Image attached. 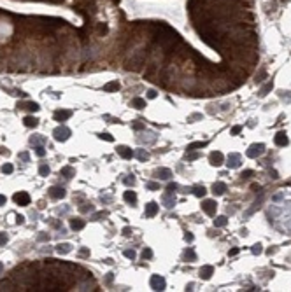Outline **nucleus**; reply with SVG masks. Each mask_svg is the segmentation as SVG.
Segmentation results:
<instances>
[{
	"label": "nucleus",
	"instance_id": "obj_1",
	"mask_svg": "<svg viewBox=\"0 0 291 292\" xmlns=\"http://www.w3.org/2000/svg\"><path fill=\"white\" fill-rule=\"evenodd\" d=\"M149 285H151L153 290H165L167 283H165L163 276H160V275H153L151 280H149Z\"/></svg>",
	"mask_w": 291,
	"mask_h": 292
},
{
	"label": "nucleus",
	"instance_id": "obj_2",
	"mask_svg": "<svg viewBox=\"0 0 291 292\" xmlns=\"http://www.w3.org/2000/svg\"><path fill=\"white\" fill-rule=\"evenodd\" d=\"M53 135H55V140H58V142H65L68 137H70V129L65 128V126H58V128H55Z\"/></svg>",
	"mask_w": 291,
	"mask_h": 292
},
{
	"label": "nucleus",
	"instance_id": "obj_3",
	"mask_svg": "<svg viewBox=\"0 0 291 292\" xmlns=\"http://www.w3.org/2000/svg\"><path fill=\"white\" fill-rule=\"evenodd\" d=\"M202 210H204L207 215H214L216 210H218V203H216L214 200H205L204 203H202Z\"/></svg>",
	"mask_w": 291,
	"mask_h": 292
},
{
	"label": "nucleus",
	"instance_id": "obj_4",
	"mask_svg": "<svg viewBox=\"0 0 291 292\" xmlns=\"http://www.w3.org/2000/svg\"><path fill=\"white\" fill-rule=\"evenodd\" d=\"M265 152V145L263 144H253V145L247 149V156L249 158H258Z\"/></svg>",
	"mask_w": 291,
	"mask_h": 292
},
{
	"label": "nucleus",
	"instance_id": "obj_5",
	"mask_svg": "<svg viewBox=\"0 0 291 292\" xmlns=\"http://www.w3.org/2000/svg\"><path fill=\"white\" fill-rule=\"evenodd\" d=\"M14 201H16L18 205H21V207H26V205H30V196H28V193H25V191H19V193L14 194Z\"/></svg>",
	"mask_w": 291,
	"mask_h": 292
},
{
	"label": "nucleus",
	"instance_id": "obj_6",
	"mask_svg": "<svg viewBox=\"0 0 291 292\" xmlns=\"http://www.w3.org/2000/svg\"><path fill=\"white\" fill-rule=\"evenodd\" d=\"M49 196L53 200H61V198H65V189L60 187V185H53L49 189Z\"/></svg>",
	"mask_w": 291,
	"mask_h": 292
},
{
	"label": "nucleus",
	"instance_id": "obj_7",
	"mask_svg": "<svg viewBox=\"0 0 291 292\" xmlns=\"http://www.w3.org/2000/svg\"><path fill=\"white\" fill-rule=\"evenodd\" d=\"M223 154L221 152H211V156H209V161L212 166H221L223 164Z\"/></svg>",
	"mask_w": 291,
	"mask_h": 292
},
{
	"label": "nucleus",
	"instance_id": "obj_8",
	"mask_svg": "<svg viewBox=\"0 0 291 292\" xmlns=\"http://www.w3.org/2000/svg\"><path fill=\"white\" fill-rule=\"evenodd\" d=\"M274 142H275V145H279V147H284V145H288V135H286V131H279V133L275 135V138H274Z\"/></svg>",
	"mask_w": 291,
	"mask_h": 292
},
{
	"label": "nucleus",
	"instance_id": "obj_9",
	"mask_svg": "<svg viewBox=\"0 0 291 292\" xmlns=\"http://www.w3.org/2000/svg\"><path fill=\"white\" fill-rule=\"evenodd\" d=\"M118 154H119L123 159H132V158H134V151H132V149H128L126 145H119V147H118Z\"/></svg>",
	"mask_w": 291,
	"mask_h": 292
},
{
	"label": "nucleus",
	"instance_id": "obj_10",
	"mask_svg": "<svg viewBox=\"0 0 291 292\" xmlns=\"http://www.w3.org/2000/svg\"><path fill=\"white\" fill-rule=\"evenodd\" d=\"M156 213H158V205L154 201H149L146 205V217H154Z\"/></svg>",
	"mask_w": 291,
	"mask_h": 292
},
{
	"label": "nucleus",
	"instance_id": "obj_11",
	"mask_svg": "<svg viewBox=\"0 0 291 292\" xmlns=\"http://www.w3.org/2000/svg\"><path fill=\"white\" fill-rule=\"evenodd\" d=\"M72 116V112L70 110H56L55 112V121H67L68 117Z\"/></svg>",
	"mask_w": 291,
	"mask_h": 292
},
{
	"label": "nucleus",
	"instance_id": "obj_12",
	"mask_svg": "<svg viewBox=\"0 0 291 292\" xmlns=\"http://www.w3.org/2000/svg\"><path fill=\"white\" fill-rule=\"evenodd\" d=\"M226 164H228L230 168H239V166H240V156H239V154H230Z\"/></svg>",
	"mask_w": 291,
	"mask_h": 292
},
{
	"label": "nucleus",
	"instance_id": "obj_13",
	"mask_svg": "<svg viewBox=\"0 0 291 292\" xmlns=\"http://www.w3.org/2000/svg\"><path fill=\"white\" fill-rule=\"evenodd\" d=\"M212 273H214L212 266H204V268H200V278H204V280H209V278L212 276Z\"/></svg>",
	"mask_w": 291,
	"mask_h": 292
},
{
	"label": "nucleus",
	"instance_id": "obj_14",
	"mask_svg": "<svg viewBox=\"0 0 291 292\" xmlns=\"http://www.w3.org/2000/svg\"><path fill=\"white\" fill-rule=\"evenodd\" d=\"M212 193L216 196H221V194H224L226 193V184H223V182H216L212 185Z\"/></svg>",
	"mask_w": 291,
	"mask_h": 292
},
{
	"label": "nucleus",
	"instance_id": "obj_15",
	"mask_svg": "<svg viewBox=\"0 0 291 292\" xmlns=\"http://www.w3.org/2000/svg\"><path fill=\"white\" fill-rule=\"evenodd\" d=\"M156 177L161 178V180H169L170 177H172V171H170L169 168H160V170H156Z\"/></svg>",
	"mask_w": 291,
	"mask_h": 292
},
{
	"label": "nucleus",
	"instance_id": "obj_16",
	"mask_svg": "<svg viewBox=\"0 0 291 292\" xmlns=\"http://www.w3.org/2000/svg\"><path fill=\"white\" fill-rule=\"evenodd\" d=\"M23 124L26 126V128H35L37 124H39V119L37 117H33V116H26L23 119Z\"/></svg>",
	"mask_w": 291,
	"mask_h": 292
},
{
	"label": "nucleus",
	"instance_id": "obj_17",
	"mask_svg": "<svg viewBox=\"0 0 291 292\" xmlns=\"http://www.w3.org/2000/svg\"><path fill=\"white\" fill-rule=\"evenodd\" d=\"M56 252L65 256V254H68V252H72V245L70 243H58L56 245Z\"/></svg>",
	"mask_w": 291,
	"mask_h": 292
},
{
	"label": "nucleus",
	"instance_id": "obj_18",
	"mask_svg": "<svg viewBox=\"0 0 291 292\" xmlns=\"http://www.w3.org/2000/svg\"><path fill=\"white\" fill-rule=\"evenodd\" d=\"M123 198H125V201L130 203V205H135V203H137V194H135L134 191H125Z\"/></svg>",
	"mask_w": 291,
	"mask_h": 292
},
{
	"label": "nucleus",
	"instance_id": "obj_19",
	"mask_svg": "<svg viewBox=\"0 0 291 292\" xmlns=\"http://www.w3.org/2000/svg\"><path fill=\"white\" fill-rule=\"evenodd\" d=\"M163 203L167 208H172L174 205H176V198H174V193H169V194L163 196Z\"/></svg>",
	"mask_w": 291,
	"mask_h": 292
},
{
	"label": "nucleus",
	"instance_id": "obj_20",
	"mask_svg": "<svg viewBox=\"0 0 291 292\" xmlns=\"http://www.w3.org/2000/svg\"><path fill=\"white\" fill-rule=\"evenodd\" d=\"M18 107H19V109L30 110V112H37V110H39V105H37L35 102H28V103H19Z\"/></svg>",
	"mask_w": 291,
	"mask_h": 292
},
{
	"label": "nucleus",
	"instance_id": "obj_21",
	"mask_svg": "<svg viewBox=\"0 0 291 292\" xmlns=\"http://www.w3.org/2000/svg\"><path fill=\"white\" fill-rule=\"evenodd\" d=\"M60 173H61L63 177H67V178H72V177L76 175V170H74L72 166H63Z\"/></svg>",
	"mask_w": 291,
	"mask_h": 292
},
{
	"label": "nucleus",
	"instance_id": "obj_22",
	"mask_svg": "<svg viewBox=\"0 0 291 292\" xmlns=\"http://www.w3.org/2000/svg\"><path fill=\"white\" fill-rule=\"evenodd\" d=\"M103 89H105V91H118V89H119V82H118V80H111V82H107V84L103 86Z\"/></svg>",
	"mask_w": 291,
	"mask_h": 292
},
{
	"label": "nucleus",
	"instance_id": "obj_23",
	"mask_svg": "<svg viewBox=\"0 0 291 292\" xmlns=\"http://www.w3.org/2000/svg\"><path fill=\"white\" fill-rule=\"evenodd\" d=\"M70 227H72V229H76V231H79V229H83V227H84V220L72 219V220H70Z\"/></svg>",
	"mask_w": 291,
	"mask_h": 292
},
{
	"label": "nucleus",
	"instance_id": "obj_24",
	"mask_svg": "<svg viewBox=\"0 0 291 292\" xmlns=\"http://www.w3.org/2000/svg\"><path fill=\"white\" fill-rule=\"evenodd\" d=\"M132 107H135V109H144L146 107V100L144 98H134V100H132Z\"/></svg>",
	"mask_w": 291,
	"mask_h": 292
},
{
	"label": "nucleus",
	"instance_id": "obj_25",
	"mask_svg": "<svg viewBox=\"0 0 291 292\" xmlns=\"http://www.w3.org/2000/svg\"><path fill=\"white\" fill-rule=\"evenodd\" d=\"M207 142L205 140H200V142H193V144H189L188 145V151H196V149H202V147H205Z\"/></svg>",
	"mask_w": 291,
	"mask_h": 292
},
{
	"label": "nucleus",
	"instance_id": "obj_26",
	"mask_svg": "<svg viewBox=\"0 0 291 292\" xmlns=\"http://www.w3.org/2000/svg\"><path fill=\"white\" fill-rule=\"evenodd\" d=\"M226 222H228V219H226L224 215H221V217H216V219H214V226H216V227H224V226H226Z\"/></svg>",
	"mask_w": 291,
	"mask_h": 292
},
{
	"label": "nucleus",
	"instance_id": "obj_27",
	"mask_svg": "<svg viewBox=\"0 0 291 292\" xmlns=\"http://www.w3.org/2000/svg\"><path fill=\"white\" fill-rule=\"evenodd\" d=\"M272 88H274V82H268V84H265V86L260 89V96H267L268 91H272Z\"/></svg>",
	"mask_w": 291,
	"mask_h": 292
},
{
	"label": "nucleus",
	"instance_id": "obj_28",
	"mask_svg": "<svg viewBox=\"0 0 291 292\" xmlns=\"http://www.w3.org/2000/svg\"><path fill=\"white\" fill-rule=\"evenodd\" d=\"M205 187L204 185H196V187H193V194L195 196H198V198H202V196H205Z\"/></svg>",
	"mask_w": 291,
	"mask_h": 292
},
{
	"label": "nucleus",
	"instance_id": "obj_29",
	"mask_svg": "<svg viewBox=\"0 0 291 292\" xmlns=\"http://www.w3.org/2000/svg\"><path fill=\"white\" fill-rule=\"evenodd\" d=\"M97 32L100 33V35H105V33L109 32V28H107V24H105V23H100V24L97 26Z\"/></svg>",
	"mask_w": 291,
	"mask_h": 292
},
{
	"label": "nucleus",
	"instance_id": "obj_30",
	"mask_svg": "<svg viewBox=\"0 0 291 292\" xmlns=\"http://www.w3.org/2000/svg\"><path fill=\"white\" fill-rule=\"evenodd\" d=\"M251 252H253L254 256H258V254H261V252H263V247H261L260 243H256V245H253V247H251Z\"/></svg>",
	"mask_w": 291,
	"mask_h": 292
},
{
	"label": "nucleus",
	"instance_id": "obj_31",
	"mask_svg": "<svg viewBox=\"0 0 291 292\" xmlns=\"http://www.w3.org/2000/svg\"><path fill=\"white\" fill-rule=\"evenodd\" d=\"M39 173L42 177H48L49 175V166L48 164H41V168H39Z\"/></svg>",
	"mask_w": 291,
	"mask_h": 292
},
{
	"label": "nucleus",
	"instance_id": "obj_32",
	"mask_svg": "<svg viewBox=\"0 0 291 292\" xmlns=\"http://www.w3.org/2000/svg\"><path fill=\"white\" fill-rule=\"evenodd\" d=\"M107 215H109V212H105V210H102V212L93 213V219H95V220H100L102 217H107Z\"/></svg>",
	"mask_w": 291,
	"mask_h": 292
},
{
	"label": "nucleus",
	"instance_id": "obj_33",
	"mask_svg": "<svg viewBox=\"0 0 291 292\" xmlns=\"http://www.w3.org/2000/svg\"><path fill=\"white\" fill-rule=\"evenodd\" d=\"M35 154L39 156V158H44V156H46V149H44L42 145H37L35 147Z\"/></svg>",
	"mask_w": 291,
	"mask_h": 292
},
{
	"label": "nucleus",
	"instance_id": "obj_34",
	"mask_svg": "<svg viewBox=\"0 0 291 292\" xmlns=\"http://www.w3.org/2000/svg\"><path fill=\"white\" fill-rule=\"evenodd\" d=\"M12 164H9V163H6L4 166H2V173H6V175H9V173H12Z\"/></svg>",
	"mask_w": 291,
	"mask_h": 292
},
{
	"label": "nucleus",
	"instance_id": "obj_35",
	"mask_svg": "<svg viewBox=\"0 0 291 292\" xmlns=\"http://www.w3.org/2000/svg\"><path fill=\"white\" fill-rule=\"evenodd\" d=\"M184 257H186V259H189V261H195V259H196V256H195V252H193L191 249H188L186 252H184Z\"/></svg>",
	"mask_w": 291,
	"mask_h": 292
},
{
	"label": "nucleus",
	"instance_id": "obj_36",
	"mask_svg": "<svg viewBox=\"0 0 291 292\" xmlns=\"http://www.w3.org/2000/svg\"><path fill=\"white\" fill-rule=\"evenodd\" d=\"M137 156H139L140 161H147V159H149V154H147L146 151H139V154H137Z\"/></svg>",
	"mask_w": 291,
	"mask_h": 292
},
{
	"label": "nucleus",
	"instance_id": "obj_37",
	"mask_svg": "<svg viewBox=\"0 0 291 292\" xmlns=\"http://www.w3.org/2000/svg\"><path fill=\"white\" fill-rule=\"evenodd\" d=\"M142 257H144V259H151V257H153V250H151V249H144V252H142Z\"/></svg>",
	"mask_w": 291,
	"mask_h": 292
},
{
	"label": "nucleus",
	"instance_id": "obj_38",
	"mask_svg": "<svg viewBox=\"0 0 291 292\" xmlns=\"http://www.w3.org/2000/svg\"><path fill=\"white\" fill-rule=\"evenodd\" d=\"M114 282V273H107V276H105V285H111Z\"/></svg>",
	"mask_w": 291,
	"mask_h": 292
},
{
	"label": "nucleus",
	"instance_id": "obj_39",
	"mask_svg": "<svg viewBox=\"0 0 291 292\" xmlns=\"http://www.w3.org/2000/svg\"><path fill=\"white\" fill-rule=\"evenodd\" d=\"M37 240H39V241H48V240H49V234H48V233H41V234L37 236Z\"/></svg>",
	"mask_w": 291,
	"mask_h": 292
},
{
	"label": "nucleus",
	"instance_id": "obj_40",
	"mask_svg": "<svg viewBox=\"0 0 291 292\" xmlns=\"http://www.w3.org/2000/svg\"><path fill=\"white\" fill-rule=\"evenodd\" d=\"M100 138H102V140H107V142H112V140H114L111 133H102V135H100Z\"/></svg>",
	"mask_w": 291,
	"mask_h": 292
},
{
	"label": "nucleus",
	"instance_id": "obj_41",
	"mask_svg": "<svg viewBox=\"0 0 291 292\" xmlns=\"http://www.w3.org/2000/svg\"><path fill=\"white\" fill-rule=\"evenodd\" d=\"M253 175H254V171L253 170H246V171H242V175L240 177H242V178H249V177H253Z\"/></svg>",
	"mask_w": 291,
	"mask_h": 292
},
{
	"label": "nucleus",
	"instance_id": "obj_42",
	"mask_svg": "<svg viewBox=\"0 0 291 292\" xmlns=\"http://www.w3.org/2000/svg\"><path fill=\"white\" fill-rule=\"evenodd\" d=\"M135 256H137V254H135L134 250H125V257H128V259H135Z\"/></svg>",
	"mask_w": 291,
	"mask_h": 292
},
{
	"label": "nucleus",
	"instance_id": "obj_43",
	"mask_svg": "<svg viewBox=\"0 0 291 292\" xmlns=\"http://www.w3.org/2000/svg\"><path fill=\"white\" fill-rule=\"evenodd\" d=\"M79 210H81V212H90V210H93V205H91V203H86L84 207H81Z\"/></svg>",
	"mask_w": 291,
	"mask_h": 292
},
{
	"label": "nucleus",
	"instance_id": "obj_44",
	"mask_svg": "<svg viewBox=\"0 0 291 292\" xmlns=\"http://www.w3.org/2000/svg\"><path fill=\"white\" fill-rule=\"evenodd\" d=\"M156 96H158V93L154 91V89H149V91H147V98H149V100H154Z\"/></svg>",
	"mask_w": 291,
	"mask_h": 292
},
{
	"label": "nucleus",
	"instance_id": "obj_45",
	"mask_svg": "<svg viewBox=\"0 0 291 292\" xmlns=\"http://www.w3.org/2000/svg\"><path fill=\"white\" fill-rule=\"evenodd\" d=\"M147 189H151V191H156V189H160V184H156V182H149V184H147Z\"/></svg>",
	"mask_w": 291,
	"mask_h": 292
},
{
	"label": "nucleus",
	"instance_id": "obj_46",
	"mask_svg": "<svg viewBox=\"0 0 291 292\" xmlns=\"http://www.w3.org/2000/svg\"><path fill=\"white\" fill-rule=\"evenodd\" d=\"M179 187V185H177L176 182L174 184H169V187H167V191H169V193H176V189Z\"/></svg>",
	"mask_w": 291,
	"mask_h": 292
},
{
	"label": "nucleus",
	"instance_id": "obj_47",
	"mask_svg": "<svg viewBox=\"0 0 291 292\" xmlns=\"http://www.w3.org/2000/svg\"><path fill=\"white\" fill-rule=\"evenodd\" d=\"M7 243V234L6 233H0V245H6Z\"/></svg>",
	"mask_w": 291,
	"mask_h": 292
},
{
	"label": "nucleus",
	"instance_id": "obj_48",
	"mask_svg": "<svg viewBox=\"0 0 291 292\" xmlns=\"http://www.w3.org/2000/svg\"><path fill=\"white\" fill-rule=\"evenodd\" d=\"M132 128L139 131V129H142V128H144V124H142V122H134V124H132Z\"/></svg>",
	"mask_w": 291,
	"mask_h": 292
},
{
	"label": "nucleus",
	"instance_id": "obj_49",
	"mask_svg": "<svg viewBox=\"0 0 291 292\" xmlns=\"http://www.w3.org/2000/svg\"><path fill=\"white\" fill-rule=\"evenodd\" d=\"M79 254H81V256H83V257L90 256V249H86V247H84V249H81V250H79Z\"/></svg>",
	"mask_w": 291,
	"mask_h": 292
},
{
	"label": "nucleus",
	"instance_id": "obj_50",
	"mask_svg": "<svg viewBox=\"0 0 291 292\" xmlns=\"http://www.w3.org/2000/svg\"><path fill=\"white\" fill-rule=\"evenodd\" d=\"M242 131V126H233V129H231V135H239Z\"/></svg>",
	"mask_w": 291,
	"mask_h": 292
},
{
	"label": "nucleus",
	"instance_id": "obj_51",
	"mask_svg": "<svg viewBox=\"0 0 291 292\" xmlns=\"http://www.w3.org/2000/svg\"><path fill=\"white\" fill-rule=\"evenodd\" d=\"M123 234H125V236H130V234H132V229H130L128 226H125V227H123Z\"/></svg>",
	"mask_w": 291,
	"mask_h": 292
},
{
	"label": "nucleus",
	"instance_id": "obj_52",
	"mask_svg": "<svg viewBox=\"0 0 291 292\" xmlns=\"http://www.w3.org/2000/svg\"><path fill=\"white\" fill-rule=\"evenodd\" d=\"M125 184H126V185H134V184H135V178H134V177H132V178L128 177V178H125Z\"/></svg>",
	"mask_w": 291,
	"mask_h": 292
},
{
	"label": "nucleus",
	"instance_id": "obj_53",
	"mask_svg": "<svg viewBox=\"0 0 291 292\" xmlns=\"http://www.w3.org/2000/svg\"><path fill=\"white\" fill-rule=\"evenodd\" d=\"M202 114H193V116H189V121H195V119H202Z\"/></svg>",
	"mask_w": 291,
	"mask_h": 292
},
{
	"label": "nucleus",
	"instance_id": "obj_54",
	"mask_svg": "<svg viewBox=\"0 0 291 292\" xmlns=\"http://www.w3.org/2000/svg\"><path fill=\"white\" fill-rule=\"evenodd\" d=\"M19 158L23 159V161H28V159H30V156H28L26 152H21V154H19Z\"/></svg>",
	"mask_w": 291,
	"mask_h": 292
},
{
	"label": "nucleus",
	"instance_id": "obj_55",
	"mask_svg": "<svg viewBox=\"0 0 291 292\" xmlns=\"http://www.w3.org/2000/svg\"><path fill=\"white\" fill-rule=\"evenodd\" d=\"M184 240H186V241H193V234H191V233H186V234H184Z\"/></svg>",
	"mask_w": 291,
	"mask_h": 292
},
{
	"label": "nucleus",
	"instance_id": "obj_56",
	"mask_svg": "<svg viewBox=\"0 0 291 292\" xmlns=\"http://www.w3.org/2000/svg\"><path fill=\"white\" fill-rule=\"evenodd\" d=\"M16 222H18V224H23V222H25V217H23V215H18V217H16Z\"/></svg>",
	"mask_w": 291,
	"mask_h": 292
},
{
	"label": "nucleus",
	"instance_id": "obj_57",
	"mask_svg": "<svg viewBox=\"0 0 291 292\" xmlns=\"http://www.w3.org/2000/svg\"><path fill=\"white\" fill-rule=\"evenodd\" d=\"M186 158H188V159H191V161H193V159H198V154H188Z\"/></svg>",
	"mask_w": 291,
	"mask_h": 292
},
{
	"label": "nucleus",
	"instance_id": "obj_58",
	"mask_svg": "<svg viewBox=\"0 0 291 292\" xmlns=\"http://www.w3.org/2000/svg\"><path fill=\"white\" fill-rule=\"evenodd\" d=\"M6 201H7V198L4 194H0V205H6Z\"/></svg>",
	"mask_w": 291,
	"mask_h": 292
},
{
	"label": "nucleus",
	"instance_id": "obj_59",
	"mask_svg": "<svg viewBox=\"0 0 291 292\" xmlns=\"http://www.w3.org/2000/svg\"><path fill=\"white\" fill-rule=\"evenodd\" d=\"M251 189H253V191H260V185H258V184H253V185H251Z\"/></svg>",
	"mask_w": 291,
	"mask_h": 292
},
{
	"label": "nucleus",
	"instance_id": "obj_60",
	"mask_svg": "<svg viewBox=\"0 0 291 292\" xmlns=\"http://www.w3.org/2000/svg\"><path fill=\"white\" fill-rule=\"evenodd\" d=\"M239 254V249H231L230 250V256H237Z\"/></svg>",
	"mask_w": 291,
	"mask_h": 292
},
{
	"label": "nucleus",
	"instance_id": "obj_61",
	"mask_svg": "<svg viewBox=\"0 0 291 292\" xmlns=\"http://www.w3.org/2000/svg\"><path fill=\"white\" fill-rule=\"evenodd\" d=\"M2 271H4V264H2V262H0V273H2Z\"/></svg>",
	"mask_w": 291,
	"mask_h": 292
}]
</instances>
